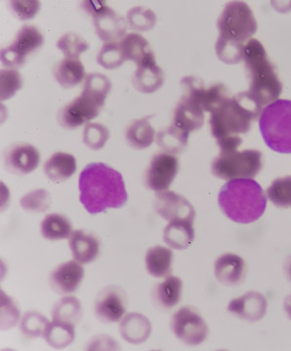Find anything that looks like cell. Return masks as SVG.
Segmentation results:
<instances>
[{
    "label": "cell",
    "mask_w": 291,
    "mask_h": 351,
    "mask_svg": "<svg viewBox=\"0 0 291 351\" xmlns=\"http://www.w3.org/2000/svg\"><path fill=\"white\" fill-rule=\"evenodd\" d=\"M262 154L255 149L220 152L211 164V171L222 180L253 179L262 169Z\"/></svg>",
    "instance_id": "7"
},
{
    "label": "cell",
    "mask_w": 291,
    "mask_h": 351,
    "mask_svg": "<svg viewBox=\"0 0 291 351\" xmlns=\"http://www.w3.org/2000/svg\"><path fill=\"white\" fill-rule=\"evenodd\" d=\"M183 282L176 276L166 277L154 291V300L159 306L170 309L177 306L182 297Z\"/></svg>",
    "instance_id": "26"
},
{
    "label": "cell",
    "mask_w": 291,
    "mask_h": 351,
    "mask_svg": "<svg viewBox=\"0 0 291 351\" xmlns=\"http://www.w3.org/2000/svg\"><path fill=\"white\" fill-rule=\"evenodd\" d=\"M119 346L114 341V339L108 336H98L92 339L89 346V350H117Z\"/></svg>",
    "instance_id": "45"
},
{
    "label": "cell",
    "mask_w": 291,
    "mask_h": 351,
    "mask_svg": "<svg viewBox=\"0 0 291 351\" xmlns=\"http://www.w3.org/2000/svg\"><path fill=\"white\" fill-rule=\"evenodd\" d=\"M288 276H290V279H291V261L290 263H288Z\"/></svg>",
    "instance_id": "47"
},
{
    "label": "cell",
    "mask_w": 291,
    "mask_h": 351,
    "mask_svg": "<svg viewBox=\"0 0 291 351\" xmlns=\"http://www.w3.org/2000/svg\"><path fill=\"white\" fill-rule=\"evenodd\" d=\"M127 24L137 32H148L156 24V14L147 7H134L127 12Z\"/></svg>",
    "instance_id": "34"
},
{
    "label": "cell",
    "mask_w": 291,
    "mask_h": 351,
    "mask_svg": "<svg viewBox=\"0 0 291 351\" xmlns=\"http://www.w3.org/2000/svg\"><path fill=\"white\" fill-rule=\"evenodd\" d=\"M57 47L66 58L78 59L80 54L89 49V44L75 32H67L58 40Z\"/></svg>",
    "instance_id": "37"
},
{
    "label": "cell",
    "mask_w": 291,
    "mask_h": 351,
    "mask_svg": "<svg viewBox=\"0 0 291 351\" xmlns=\"http://www.w3.org/2000/svg\"><path fill=\"white\" fill-rule=\"evenodd\" d=\"M217 27V56L225 64L240 63L244 47L257 31V22L251 7L246 2H229L219 17Z\"/></svg>",
    "instance_id": "3"
},
{
    "label": "cell",
    "mask_w": 291,
    "mask_h": 351,
    "mask_svg": "<svg viewBox=\"0 0 291 351\" xmlns=\"http://www.w3.org/2000/svg\"><path fill=\"white\" fill-rule=\"evenodd\" d=\"M112 89V83L107 76L102 73H89L85 77L83 95L90 97L102 106H105L106 98Z\"/></svg>",
    "instance_id": "32"
},
{
    "label": "cell",
    "mask_w": 291,
    "mask_h": 351,
    "mask_svg": "<svg viewBox=\"0 0 291 351\" xmlns=\"http://www.w3.org/2000/svg\"><path fill=\"white\" fill-rule=\"evenodd\" d=\"M80 202L89 213L97 215L126 204L128 195L119 171L104 163H91L80 173Z\"/></svg>",
    "instance_id": "1"
},
{
    "label": "cell",
    "mask_w": 291,
    "mask_h": 351,
    "mask_svg": "<svg viewBox=\"0 0 291 351\" xmlns=\"http://www.w3.org/2000/svg\"><path fill=\"white\" fill-rule=\"evenodd\" d=\"M86 12L93 17L97 36L105 43H117L124 38L127 22L121 15L115 12L103 1L84 2Z\"/></svg>",
    "instance_id": "8"
},
{
    "label": "cell",
    "mask_w": 291,
    "mask_h": 351,
    "mask_svg": "<svg viewBox=\"0 0 291 351\" xmlns=\"http://www.w3.org/2000/svg\"><path fill=\"white\" fill-rule=\"evenodd\" d=\"M242 60L251 80V86L247 91L249 97L261 108L278 100L283 85L262 43L251 38L244 47Z\"/></svg>",
    "instance_id": "5"
},
{
    "label": "cell",
    "mask_w": 291,
    "mask_h": 351,
    "mask_svg": "<svg viewBox=\"0 0 291 351\" xmlns=\"http://www.w3.org/2000/svg\"><path fill=\"white\" fill-rule=\"evenodd\" d=\"M14 15L21 21L32 19L40 9L38 1H11Z\"/></svg>",
    "instance_id": "44"
},
{
    "label": "cell",
    "mask_w": 291,
    "mask_h": 351,
    "mask_svg": "<svg viewBox=\"0 0 291 351\" xmlns=\"http://www.w3.org/2000/svg\"><path fill=\"white\" fill-rule=\"evenodd\" d=\"M110 138L108 127L100 123H89L83 132V143L91 149H100Z\"/></svg>",
    "instance_id": "40"
},
{
    "label": "cell",
    "mask_w": 291,
    "mask_h": 351,
    "mask_svg": "<svg viewBox=\"0 0 291 351\" xmlns=\"http://www.w3.org/2000/svg\"><path fill=\"white\" fill-rule=\"evenodd\" d=\"M171 328L180 341L189 346H198L209 336V327L193 307L185 306L173 315Z\"/></svg>",
    "instance_id": "9"
},
{
    "label": "cell",
    "mask_w": 291,
    "mask_h": 351,
    "mask_svg": "<svg viewBox=\"0 0 291 351\" xmlns=\"http://www.w3.org/2000/svg\"><path fill=\"white\" fill-rule=\"evenodd\" d=\"M163 240L175 250H185L188 248L195 240L193 221L184 219L170 221L163 232Z\"/></svg>",
    "instance_id": "22"
},
{
    "label": "cell",
    "mask_w": 291,
    "mask_h": 351,
    "mask_svg": "<svg viewBox=\"0 0 291 351\" xmlns=\"http://www.w3.org/2000/svg\"><path fill=\"white\" fill-rule=\"evenodd\" d=\"M75 326L71 323L53 320L46 328L43 338L55 350L66 348L75 339Z\"/></svg>",
    "instance_id": "29"
},
{
    "label": "cell",
    "mask_w": 291,
    "mask_h": 351,
    "mask_svg": "<svg viewBox=\"0 0 291 351\" xmlns=\"http://www.w3.org/2000/svg\"><path fill=\"white\" fill-rule=\"evenodd\" d=\"M45 172L51 181H67L76 172L75 157L66 152H56L46 161Z\"/></svg>",
    "instance_id": "23"
},
{
    "label": "cell",
    "mask_w": 291,
    "mask_h": 351,
    "mask_svg": "<svg viewBox=\"0 0 291 351\" xmlns=\"http://www.w3.org/2000/svg\"><path fill=\"white\" fill-rule=\"evenodd\" d=\"M84 269L82 263L68 262L59 265L50 276L51 288L60 295L71 294L82 283Z\"/></svg>",
    "instance_id": "16"
},
{
    "label": "cell",
    "mask_w": 291,
    "mask_h": 351,
    "mask_svg": "<svg viewBox=\"0 0 291 351\" xmlns=\"http://www.w3.org/2000/svg\"><path fill=\"white\" fill-rule=\"evenodd\" d=\"M220 209L237 223H251L259 219L267 207V196L253 179L231 180L218 195Z\"/></svg>",
    "instance_id": "4"
},
{
    "label": "cell",
    "mask_w": 291,
    "mask_h": 351,
    "mask_svg": "<svg viewBox=\"0 0 291 351\" xmlns=\"http://www.w3.org/2000/svg\"><path fill=\"white\" fill-rule=\"evenodd\" d=\"M259 128L272 151L291 154V101L277 100L261 112Z\"/></svg>",
    "instance_id": "6"
},
{
    "label": "cell",
    "mask_w": 291,
    "mask_h": 351,
    "mask_svg": "<svg viewBox=\"0 0 291 351\" xmlns=\"http://www.w3.org/2000/svg\"><path fill=\"white\" fill-rule=\"evenodd\" d=\"M20 311L12 300L1 292V328L3 330L15 326L19 320Z\"/></svg>",
    "instance_id": "43"
},
{
    "label": "cell",
    "mask_w": 291,
    "mask_h": 351,
    "mask_svg": "<svg viewBox=\"0 0 291 351\" xmlns=\"http://www.w3.org/2000/svg\"><path fill=\"white\" fill-rule=\"evenodd\" d=\"M70 248L76 262L89 263L98 256L100 244L91 233L75 230L70 237Z\"/></svg>",
    "instance_id": "20"
},
{
    "label": "cell",
    "mask_w": 291,
    "mask_h": 351,
    "mask_svg": "<svg viewBox=\"0 0 291 351\" xmlns=\"http://www.w3.org/2000/svg\"><path fill=\"white\" fill-rule=\"evenodd\" d=\"M132 82L136 90L146 94L154 93L163 86L165 73L156 64V58L138 66Z\"/></svg>",
    "instance_id": "18"
},
{
    "label": "cell",
    "mask_w": 291,
    "mask_h": 351,
    "mask_svg": "<svg viewBox=\"0 0 291 351\" xmlns=\"http://www.w3.org/2000/svg\"><path fill=\"white\" fill-rule=\"evenodd\" d=\"M189 134L180 130L172 124L167 128L159 131L156 142L161 149L167 154H175L183 152L188 144Z\"/></svg>",
    "instance_id": "31"
},
{
    "label": "cell",
    "mask_w": 291,
    "mask_h": 351,
    "mask_svg": "<svg viewBox=\"0 0 291 351\" xmlns=\"http://www.w3.org/2000/svg\"><path fill=\"white\" fill-rule=\"evenodd\" d=\"M126 58L119 43H107L102 46L97 61L100 66L107 69H114L121 66Z\"/></svg>",
    "instance_id": "36"
},
{
    "label": "cell",
    "mask_w": 291,
    "mask_h": 351,
    "mask_svg": "<svg viewBox=\"0 0 291 351\" xmlns=\"http://www.w3.org/2000/svg\"><path fill=\"white\" fill-rule=\"evenodd\" d=\"M43 34L34 25H24L18 32L11 45L1 50V62L9 68H17L25 64V59L43 46Z\"/></svg>",
    "instance_id": "10"
},
{
    "label": "cell",
    "mask_w": 291,
    "mask_h": 351,
    "mask_svg": "<svg viewBox=\"0 0 291 351\" xmlns=\"http://www.w3.org/2000/svg\"><path fill=\"white\" fill-rule=\"evenodd\" d=\"M267 195L276 206L291 207V176L275 180L267 189Z\"/></svg>",
    "instance_id": "35"
},
{
    "label": "cell",
    "mask_w": 291,
    "mask_h": 351,
    "mask_svg": "<svg viewBox=\"0 0 291 351\" xmlns=\"http://www.w3.org/2000/svg\"><path fill=\"white\" fill-rule=\"evenodd\" d=\"M268 304L264 295L257 292L247 294L233 300L229 304L231 313L239 316L242 319L255 322L262 319L267 311Z\"/></svg>",
    "instance_id": "17"
},
{
    "label": "cell",
    "mask_w": 291,
    "mask_h": 351,
    "mask_svg": "<svg viewBox=\"0 0 291 351\" xmlns=\"http://www.w3.org/2000/svg\"><path fill=\"white\" fill-rule=\"evenodd\" d=\"M262 112L258 106L244 92L235 97H228L210 113L211 134L217 140L220 152H232L242 144V134L251 130L253 120Z\"/></svg>",
    "instance_id": "2"
},
{
    "label": "cell",
    "mask_w": 291,
    "mask_h": 351,
    "mask_svg": "<svg viewBox=\"0 0 291 351\" xmlns=\"http://www.w3.org/2000/svg\"><path fill=\"white\" fill-rule=\"evenodd\" d=\"M103 108L93 99L82 94L58 112L57 121L63 128L73 130L96 119Z\"/></svg>",
    "instance_id": "12"
},
{
    "label": "cell",
    "mask_w": 291,
    "mask_h": 351,
    "mask_svg": "<svg viewBox=\"0 0 291 351\" xmlns=\"http://www.w3.org/2000/svg\"><path fill=\"white\" fill-rule=\"evenodd\" d=\"M53 75L61 86L73 88L80 84L84 78V66L80 59L65 58L55 64Z\"/></svg>",
    "instance_id": "24"
},
{
    "label": "cell",
    "mask_w": 291,
    "mask_h": 351,
    "mask_svg": "<svg viewBox=\"0 0 291 351\" xmlns=\"http://www.w3.org/2000/svg\"><path fill=\"white\" fill-rule=\"evenodd\" d=\"M216 278L225 285H237L246 274V263L240 256L225 254L216 261L214 265Z\"/></svg>",
    "instance_id": "19"
},
{
    "label": "cell",
    "mask_w": 291,
    "mask_h": 351,
    "mask_svg": "<svg viewBox=\"0 0 291 351\" xmlns=\"http://www.w3.org/2000/svg\"><path fill=\"white\" fill-rule=\"evenodd\" d=\"M121 47L126 60L135 62L138 66L154 57L147 39L137 34H126L121 40Z\"/></svg>",
    "instance_id": "27"
},
{
    "label": "cell",
    "mask_w": 291,
    "mask_h": 351,
    "mask_svg": "<svg viewBox=\"0 0 291 351\" xmlns=\"http://www.w3.org/2000/svg\"><path fill=\"white\" fill-rule=\"evenodd\" d=\"M41 234L47 240L70 239L73 233L71 221L61 214H49L40 226Z\"/></svg>",
    "instance_id": "30"
},
{
    "label": "cell",
    "mask_w": 291,
    "mask_h": 351,
    "mask_svg": "<svg viewBox=\"0 0 291 351\" xmlns=\"http://www.w3.org/2000/svg\"><path fill=\"white\" fill-rule=\"evenodd\" d=\"M172 261L173 253L170 249L163 246H154L147 252L146 267L152 276L163 278L170 274Z\"/></svg>",
    "instance_id": "28"
},
{
    "label": "cell",
    "mask_w": 291,
    "mask_h": 351,
    "mask_svg": "<svg viewBox=\"0 0 291 351\" xmlns=\"http://www.w3.org/2000/svg\"><path fill=\"white\" fill-rule=\"evenodd\" d=\"M229 97L228 89L222 83L212 85L209 89L205 88L202 99V107L205 112L211 113L218 108Z\"/></svg>",
    "instance_id": "42"
},
{
    "label": "cell",
    "mask_w": 291,
    "mask_h": 351,
    "mask_svg": "<svg viewBox=\"0 0 291 351\" xmlns=\"http://www.w3.org/2000/svg\"><path fill=\"white\" fill-rule=\"evenodd\" d=\"M40 154L34 145L16 144L9 147L4 156L6 169L14 175L30 174L38 168Z\"/></svg>",
    "instance_id": "15"
},
{
    "label": "cell",
    "mask_w": 291,
    "mask_h": 351,
    "mask_svg": "<svg viewBox=\"0 0 291 351\" xmlns=\"http://www.w3.org/2000/svg\"><path fill=\"white\" fill-rule=\"evenodd\" d=\"M154 209L159 216L166 221H195L196 211L193 205L184 196L174 191H165L156 195L154 203Z\"/></svg>",
    "instance_id": "14"
},
{
    "label": "cell",
    "mask_w": 291,
    "mask_h": 351,
    "mask_svg": "<svg viewBox=\"0 0 291 351\" xmlns=\"http://www.w3.org/2000/svg\"><path fill=\"white\" fill-rule=\"evenodd\" d=\"M49 324V321L43 314L31 311L25 314L21 322V330L23 334L30 338H38V337L43 336L46 328Z\"/></svg>",
    "instance_id": "39"
},
{
    "label": "cell",
    "mask_w": 291,
    "mask_h": 351,
    "mask_svg": "<svg viewBox=\"0 0 291 351\" xmlns=\"http://www.w3.org/2000/svg\"><path fill=\"white\" fill-rule=\"evenodd\" d=\"M82 304L75 297L63 298L53 309V320L76 325L82 319Z\"/></svg>",
    "instance_id": "33"
},
{
    "label": "cell",
    "mask_w": 291,
    "mask_h": 351,
    "mask_svg": "<svg viewBox=\"0 0 291 351\" xmlns=\"http://www.w3.org/2000/svg\"><path fill=\"white\" fill-rule=\"evenodd\" d=\"M126 309V295L117 286L105 288L97 295L94 311L97 318L105 324L119 322Z\"/></svg>",
    "instance_id": "13"
},
{
    "label": "cell",
    "mask_w": 291,
    "mask_h": 351,
    "mask_svg": "<svg viewBox=\"0 0 291 351\" xmlns=\"http://www.w3.org/2000/svg\"><path fill=\"white\" fill-rule=\"evenodd\" d=\"M178 159L174 154L161 152L152 157L145 172L146 186L156 193L167 191L178 172Z\"/></svg>",
    "instance_id": "11"
},
{
    "label": "cell",
    "mask_w": 291,
    "mask_h": 351,
    "mask_svg": "<svg viewBox=\"0 0 291 351\" xmlns=\"http://www.w3.org/2000/svg\"><path fill=\"white\" fill-rule=\"evenodd\" d=\"M121 337L132 345H139L149 339L152 325L146 316L140 313H130L121 321L119 326Z\"/></svg>",
    "instance_id": "21"
},
{
    "label": "cell",
    "mask_w": 291,
    "mask_h": 351,
    "mask_svg": "<svg viewBox=\"0 0 291 351\" xmlns=\"http://www.w3.org/2000/svg\"><path fill=\"white\" fill-rule=\"evenodd\" d=\"M283 307L288 313V317L291 319V295L286 298L285 302H283Z\"/></svg>",
    "instance_id": "46"
},
{
    "label": "cell",
    "mask_w": 291,
    "mask_h": 351,
    "mask_svg": "<svg viewBox=\"0 0 291 351\" xmlns=\"http://www.w3.org/2000/svg\"><path fill=\"white\" fill-rule=\"evenodd\" d=\"M52 199H51L50 193L45 189H36V191H30L29 193L23 196L20 201L21 206L25 211L41 212L47 211L51 206Z\"/></svg>",
    "instance_id": "38"
},
{
    "label": "cell",
    "mask_w": 291,
    "mask_h": 351,
    "mask_svg": "<svg viewBox=\"0 0 291 351\" xmlns=\"http://www.w3.org/2000/svg\"><path fill=\"white\" fill-rule=\"evenodd\" d=\"M151 117H142L134 120L127 126L126 133V142L136 149H144L154 143V129L150 122Z\"/></svg>",
    "instance_id": "25"
},
{
    "label": "cell",
    "mask_w": 291,
    "mask_h": 351,
    "mask_svg": "<svg viewBox=\"0 0 291 351\" xmlns=\"http://www.w3.org/2000/svg\"><path fill=\"white\" fill-rule=\"evenodd\" d=\"M1 78V94L0 98L1 101H6L12 98L14 95L17 93L23 84L22 77L19 71L16 69H2L0 73Z\"/></svg>",
    "instance_id": "41"
}]
</instances>
